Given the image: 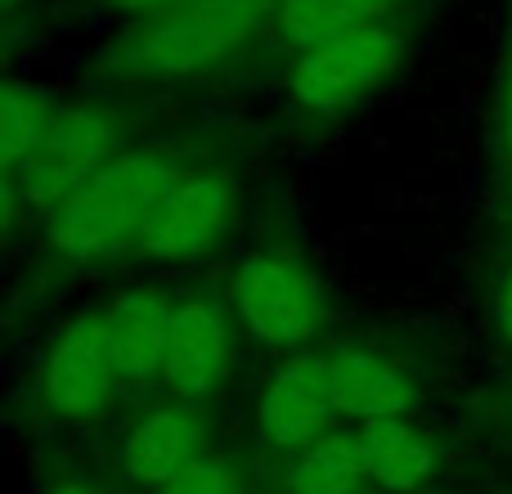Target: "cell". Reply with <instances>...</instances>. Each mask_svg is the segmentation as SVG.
Returning a JSON list of instances; mask_svg holds the SVG:
<instances>
[{"instance_id": "cell-8", "label": "cell", "mask_w": 512, "mask_h": 494, "mask_svg": "<svg viewBox=\"0 0 512 494\" xmlns=\"http://www.w3.org/2000/svg\"><path fill=\"white\" fill-rule=\"evenodd\" d=\"M230 216H234V198L225 189V180L194 176L180 185V194L153 221V230L140 239V247L149 256H162V261H189V256L207 252L221 239Z\"/></svg>"}, {"instance_id": "cell-6", "label": "cell", "mask_w": 512, "mask_h": 494, "mask_svg": "<svg viewBox=\"0 0 512 494\" xmlns=\"http://www.w3.org/2000/svg\"><path fill=\"white\" fill-rule=\"evenodd\" d=\"M113 360L104 346V319H77L45 360V400L63 418H95L113 391Z\"/></svg>"}, {"instance_id": "cell-21", "label": "cell", "mask_w": 512, "mask_h": 494, "mask_svg": "<svg viewBox=\"0 0 512 494\" xmlns=\"http://www.w3.org/2000/svg\"><path fill=\"white\" fill-rule=\"evenodd\" d=\"M50 494H90V490L81 486V481H59V486H54Z\"/></svg>"}, {"instance_id": "cell-2", "label": "cell", "mask_w": 512, "mask_h": 494, "mask_svg": "<svg viewBox=\"0 0 512 494\" xmlns=\"http://www.w3.org/2000/svg\"><path fill=\"white\" fill-rule=\"evenodd\" d=\"M279 0H203L176 18H158L117 50V68L131 77H198L216 63L234 59L256 36L261 23H274Z\"/></svg>"}, {"instance_id": "cell-10", "label": "cell", "mask_w": 512, "mask_h": 494, "mask_svg": "<svg viewBox=\"0 0 512 494\" xmlns=\"http://www.w3.org/2000/svg\"><path fill=\"white\" fill-rule=\"evenodd\" d=\"M225 364H230V324L216 306L189 301L176 310L167 346V382L180 396H207L221 387Z\"/></svg>"}, {"instance_id": "cell-1", "label": "cell", "mask_w": 512, "mask_h": 494, "mask_svg": "<svg viewBox=\"0 0 512 494\" xmlns=\"http://www.w3.org/2000/svg\"><path fill=\"white\" fill-rule=\"evenodd\" d=\"M185 176L162 158H117L68 194L50 216V247L63 256H104L140 243L167 203L180 194Z\"/></svg>"}, {"instance_id": "cell-18", "label": "cell", "mask_w": 512, "mask_h": 494, "mask_svg": "<svg viewBox=\"0 0 512 494\" xmlns=\"http://www.w3.org/2000/svg\"><path fill=\"white\" fill-rule=\"evenodd\" d=\"M108 5H117L122 14H135V18L158 23V18H176V14H185V9L203 5V0H108Z\"/></svg>"}, {"instance_id": "cell-23", "label": "cell", "mask_w": 512, "mask_h": 494, "mask_svg": "<svg viewBox=\"0 0 512 494\" xmlns=\"http://www.w3.org/2000/svg\"><path fill=\"white\" fill-rule=\"evenodd\" d=\"M355 494H360V490H355Z\"/></svg>"}, {"instance_id": "cell-14", "label": "cell", "mask_w": 512, "mask_h": 494, "mask_svg": "<svg viewBox=\"0 0 512 494\" xmlns=\"http://www.w3.org/2000/svg\"><path fill=\"white\" fill-rule=\"evenodd\" d=\"M360 445H364L369 477L378 481L382 490H418L436 468V450L405 423V418L364 423Z\"/></svg>"}, {"instance_id": "cell-16", "label": "cell", "mask_w": 512, "mask_h": 494, "mask_svg": "<svg viewBox=\"0 0 512 494\" xmlns=\"http://www.w3.org/2000/svg\"><path fill=\"white\" fill-rule=\"evenodd\" d=\"M54 117H59V108H54L50 90L9 81L5 95H0V162H5V171H14L41 144Z\"/></svg>"}, {"instance_id": "cell-17", "label": "cell", "mask_w": 512, "mask_h": 494, "mask_svg": "<svg viewBox=\"0 0 512 494\" xmlns=\"http://www.w3.org/2000/svg\"><path fill=\"white\" fill-rule=\"evenodd\" d=\"M158 494H239V486H234L230 468H225L221 459H194L171 486H162Z\"/></svg>"}, {"instance_id": "cell-3", "label": "cell", "mask_w": 512, "mask_h": 494, "mask_svg": "<svg viewBox=\"0 0 512 494\" xmlns=\"http://www.w3.org/2000/svg\"><path fill=\"white\" fill-rule=\"evenodd\" d=\"M405 59V36L391 23H373L360 32L333 36V41L301 50L292 63L288 90L310 113H342V108L369 99Z\"/></svg>"}, {"instance_id": "cell-20", "label": "cell", "mask_w": 512, "mask_h": 494, "mask_svg": "<svg viewBox=\"0 0 512 494\" xmlns=\"http://www.w3.org/2000/svg\"><path fill=\"white\" fill-rule=\"evenodd\" d=\"M504 131H508V162H512V59H508V77H504Z\"/></svg>"}, {"instance_id": "cell-15", "label": "cell", "mask_w": 512, "mask_h": 494, "mask_svg": "<svg viewBox=\"0 0 512 494\" xmlns=\"http://www.w3.org/2000/svg\"><path fill=\"white\" fill-rule=\"evenodd\" d=\"M364 477H369V463H364L360 441H351V436H319L288 468V490L292 494H355Z\"/></svg>"}, {"instance_id": "cell-4", "label": "cell", "mask_w": 512, "mask_h": 494, "mask_svg": "<svg viewBox=\"0 0 512 494\" xmlns=\"http://www.w3.org/2000/svg\"><path fill=\"white\" fill-rule=\"evenodd\" d=\"M234 301H239V315L248 324V333L261 346L310 342L319 328V315H324L319 283L301 265L283 261V256H252V261H243L239 283H234Z\"/></svg>"}, {"instance_id": "cell-9", "label": "cell", "mask_w": 512, "mask_h": 494, "mask_svg": "<svg viewBox=\"0 0 512 494\" xmlns=\"http://www.w3.org/2000/svg\"><path fill=\"white\" fill-rule=\"evenodd\" d=\"M337 414L319 360H292L270 378L261 396V432L279 450H306L319 441L324 418Z\"/></svg>"}, {"instance_id": "cell-19", "label": "cell", "mask_w": 512, "mask_h": 494, "mask_svg": "<svg viewBox=\"0 0 512 494\" xmlns=\"http://www.w3.org/2000/svg\"><path fill=\"white\" fill-rule=\"evenodd\" d=\"M495 319H499V328H504V337L512 342V274L504 279V288H499V301H495Z\"/></svg>"}, {"instance_id": "cell-22", "label": "cell", "mask_w": 512, "mask_h": 494, "mask_svg": "<svg viewBox=\"0 0 512 494\" xmlns=\"http://www.w3.org/2000/svg\"><path fill=\"white\" fill-rule=\"evenodd\" d=\"M5 9H18V0H5Z\"/></svg>"}, {"instance_id": "cell-7", "label": "cell", "mask_w": 512, "mask_h": 494, "mask_svg": "<svg viewBox=\"0 0 512 494\" xmlns=\"http://www.w3.org/2000/svg\"><path fill=\"white\" fill-rule=\"evenodd\" d=\"M324 382L333 396L337 414L364 418V423H382V418H405L414 405V387L391 360L364 346H337L324 360Z\"/></svg>"}, {"instance_id": "cell-5", "label": "cell", "mask_w": 512, "mask_h": 494, "mask_svg": "<svg viewBox=\"0 0 512 494\" xmlns=\"http://www.w3.org/2000/svg\"><path fill=\"white\" fill-rule=\"evenodd\" d=\"M108 149H113V122L99 108H63L41 135L32 153L18 162L9 176L23 185L32 203L59 207L68 194H77L95 171L108 167Z\"/></svg>"}, {"instance_id": "cell-11", "label": "cell", "mask_w": 512, "mask_h": 494, "mask_svg": "<svg viewBox=\"0 0 512 494\" xmlns=\"http://www.w3.org/2000/svg\"><path fill=\"white\" fill-rule=\"evenodd\" d=\"M171 306L162 292H126L113 301L104 315V346L108 360L122 378H149V373L167 369V346H171Z\"/></svg>"}, {"instance_id": "cell-12", "label": "cell", "mask_w": 512, "mask_h": 494, "mask_svg": "<svg viewBox=\"0 0 512 494\" xmlns=\"http://www.w3.org/2000/svg\"><path fill=\"white\" fill-rule=\"evenodd\" d=\"M194 459H203V427L185 409H158L122 445L126 477L140 486H171Z\"/></svg>"}, {"instance_id": "cell-13", "label": "cell", "mask_w": 512, "mask_h": 494, "mask_svg": "<svg viewBox=\"0 0 512 494\" xmlns=\"http://www.w3.org/2000/svg\"><path fill=\"white\" fill-rule=\"evenodd\" d=\"M405 0H279V14H274V32L288 50H315V45L333 41V36L360 32V27L382 23L387 14Z\"/></svg>"}]
</instances>
